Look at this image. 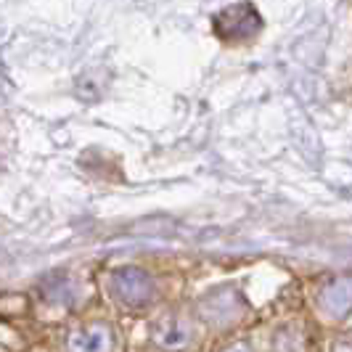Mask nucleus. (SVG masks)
<instances>
[{
    "label": "nucleus",
    "mask_w": 352,
    "mask_h": 352,
    "mask_svg": "<svg viewBox=\"0 0 352 352\" xmlns=\"http://www.w3.org/2000/svg\"><path fill=\"white\" fill-rule=\"evenodd\" d=\"M109 289L127 307H146L157 297V283L141 267H120L111 273Z\"/></svg>",
    "instance_id": "nucleus-1"
},
{
    "label": "nucleus",
    "mask_w": 352,
    "mask_h": 352,
    "mask_svg": "<svg viewBox=\"0 0 352 352\" xmlns=\"http://www.w3.org/2000/svg\"><path fill=\"white\" fill-rule=\"evenodd\" d=\"M260 30V14L252 6H230L214 16V32L223 40H247Z\"/></svg>",
    "instance_id": "nucleus-2"
},
{
    "label": "nucleus",
    "mask_w": 352,
    "mask_h": 352,
    "mask_svg": "<svg viewBox=\"0 0 352 352\" xmlns=\"http://www.w3.org/2000/svg\"><path fill=\"white\" fill-rule=\"evenodd\" d=\"M318 307L329 318H344L352 310V278H336L320 289Z\"/></svg>",
    "instance_id": "nucleus-3"
},
{
    "label": "nucleus",
    "mask_w": 352,
    "mask_h": 352,
    "mask_svg": "<svg viewBox=\"0 0 352 352\" xmlns=\"http://www.w3.org/2000/svg\"><path fill=\"white\" fill-rule=\"evenodd\" d=\"M151 334H154L157 344H162V347H167V350H180V347H186V344L191 342V334H194V331H191L188 320H183L180 316H164L154 323Z\"/></svg>",
    "instance_id": "nucleus-4"
},
{
    "label": "nucleus",
    "mask_w": 352,
    "mask_h": 352,
    "mask_svg": "<svg viewBox=\"0 0 352 352\" xmlns=\"http://www.w3.org/2000/svg\"><path fill=\"white\" fill-rule=\"evenodd\" d=\"M109 344H111V336L104 326H85L69 336L72 352H109Z\"/></svg>",
    "instance_id": "nucleus-5"
},
{
    "label": "nucleus",
    "mask_w": 352,
    "mask_h": 352,
    "mask_svg": "<svg viewBox=\"0 0 352 352\" xmlns=\"http://www.w3.org/2000/svg\"><path fill=\"white\" fill-rule=\"evenodd\" d=\"M212 300L220 302V307H204V313H207L212 320H230V318L239 316V310L230 307L233 302H239V297H236L233 292H214Z\"/></svg>",
    "instance_id": "nucleus-6"
},
{
    "label": "nucleus",
    "mask_w": 352,
    "mask_h": 352,
    "mask_svg": "<svg viewBox=\"0 0 352 352\" xmlns=\"http://www.w3.org/2000/svg\"><path fill=\"white\" fill-rule=\"evenodd\" d=\"M45 294H48L53 302H72L74 300V281H72L69 276H56V278H51V283H48Z\"/></svg>",
    "instance_id": "nucleus-7"
},
{
    "label": "nucleus",
    "mask_w": 352,
    "mask_h": 352,
    "mask_svg": "<svg viewBox=\"0 0 352 352\" xmlns=\"http://www.w3.org/2000/svg\"><path fill=\"white\" fill-rule=\"evenodd\" d=\"M331 352H352V334L342 336L334 347H331Z\"/></svg>",
    "instance_id": "nucleus-8"
},
{
    "label": "nucleus",
    "mask_w": 352,
    "mask_h": 352,
    "mask_svg": "<svg viewBox=\"0 0 352 352\" xmlns=\"http://www.w3.org/2000/svg\"><path fill=\"white\" fill-rule=\"evenodd\" d=\"M223 352H252V350L244 347V344H233V347H228V350H223Z\"/></svg>",
    "instance_id": "nucleus-9"
}]
</instances>
